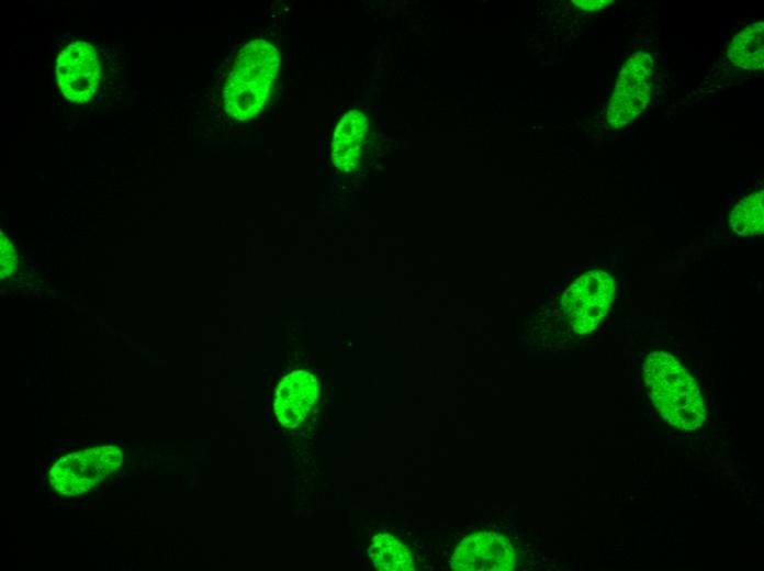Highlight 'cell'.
<instances>
[{
	"instance_id": "6da1fadb",
	"label": "cell",
	"mask_w": 764,
	"mask_h": 571,
	"mask_svg": "<svg viewBox=\"0 0 764 571\" xmlns=\"http://www.w3.org/2000/svg\"><path fill=\"white\" fill-rule=\"evenodd\" d=\"M650 399L661 416L682 430H694L705 421V403L695 379L670 354L655 350L643 365Z\"/></svg>"
},
{
	"instance_id": "7a4b0ae2",
	"label": "cell",
	"mask_w": 764,
	"mask_h": 571,
	"mask_svg": "<svg viewBox=\"0 0 764 571\" xmlns=\"http://www.w3.org/2000/svg\"><path fill=\"white\" fill-rule=\"evenodd\" d=\"M277 48L263 40L247 43L237 56L223 91L227 113L248 120L265 105L279 70Z\"/></svg>"
},
{
	"instance_id": "3957f363",
	"label": "cell",
	"mask_w": 764,
	"mask_h": 571,
	"mask_svg": "<svg viewBox=\"0 0 764 571\" xmlns=\"http://www.w3.org/2000/svg\"><path fill=\"white\" fill-rule=\"evenodd\" d=\"M654 59L639 51L622 65L607 105V123L623 128L637 120L652 98Z\"/></svg>"
},
{
	"instance_id": "277c9868",
	"label": "cell",
	"mask_w": 764,
	"mask_h": 571,
	"mask_svg": "<svg viewBox=\"0 0 764 571\" xmlns=\"http://www.w3.org/2000/svg\"><path fill=\"white\" fill-rule=\"evenodd\" d=\"M615 291V282L608 272L595 269L583 273L561 298L563 318L578 335L594 331L607 314Z\"/></svg>"
},
{
	"instance_id": "5b68a950",
	"label": "cell",
	"mask_w": 764,
	"mask_h": 571,
	"mask_svg": "<svg viewBox=\"0 0 764 571\" xmlns=\"http://www.w3.org/2000/svg\"><path fill=\"white\" fill-rule=\"evenodd\" d=\"M56 77L66 99L78 103L88 101L100 81L94 48L87 42L69 44L57 58Z\"/></svg>"
},
{
	"instance_id": "8992f818",
	"label": "cell",
	"mask_w": 764,
	"mask_h": 571,
	"mask_svg": "<svg viewBox=\"0 0 764 571\" xmlns=\"http://www.w3.org/2000/svg\"><path fill=\"white\" fill-rule=\"evenodd\" d=\"M450 566L458 571H508L516 566L510 541L496 533L479 531L457 546Z\"/></svg>"
},
{
	"instance_id": "52a82bcc",
	"label": "cell",
	"mask_w": 764,
	"mask_h": 571,
	"mask_svg": "<svg viewBox=\"0 0 764 571\" xmlns=\"http://www.w3.org/2000/svg\"><path fill=\"white\" fill-rule=\"evenodd\" d=\"M318 395L316 377L297 370L285 376L276 391L274 413L284 427H296L307 416Z\"/></svg>"
},
{
	"instance_id": "ba28073f",
	"label": "cell",
	"mask_w": 764,
	"mask_h": 571,
	"mask_svg": "<svg viewBox=\"0 0 764 571\" xmlns=\"http://www.w3.org/2000/svg\"><path fill=\"white\" fill-rule=\"evenodd\" d=\"M367 133V117L358 110L346 113L336 126L332 160L344 171L352 170L359 161Z\"/></svg>"
},
{
	"instance_id": "9c48e42d",
	"label": "cell",
	"mask_w": 764,
	"mask_h": 571,
	"mask_svg": "<svg viewBox=\"0 0 764 571\" xmlns=\"http://www.w3.org/2000/svg\"><path fill=\"white\" fill-rule=\"evenodd\" d=\"M727 55L737 67L759 71L764 65V23L756 21L740 32L730 42Z\"/></svg>"
},
{
	"instance_id": "30bf717a",
	"label": "cell",
	"mask_w": 764,
	"mask_h": 571,
	"mask_svg": "<svg viewBox=\"0 0 764 571\" xmlns=\"http://www.w3.org/2000/svg\"><path fill=\"white\" fill-rule=\"evenodd\" d=\"M374 567L383 571L414 570L413 559L405 545L390 534H379L373 537L368 549Z\"/></svg>"
},
{
	"instance_id": "8fae6325",
	"label": "cell",
	"mask_w": 764,
	"mask_h": 571,
	"mask_svg": "<svg viewBox=\"0 0 764 571\" xmlns=\"http://www.w3.org/2000/svg\"><path fill=\"white\" fill-rule=\"evenodd\" d=\"M731 231L737 235L750 237L763 233L764 192L756 190L740 200L729 215Z\"/></svg>"
},
{
	"instance_id": "7c38bea8",
	"label": "cell",
	"mask_w": 764,
	"mask_h": 571,
	"mask_svg": "<svg viewBox=\"0 0 764 571\" xmlns=\"http://www.w3.org/2000/svg\"><path fill=\"white\" fill-rule=\"evenodd\" d=\"M572 3L575 4V7L584 10V11H599L604 10L608 7H610L614 1L613 0H573Z\"/></svg>"
}]
</instances>
